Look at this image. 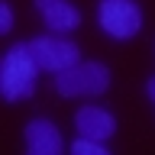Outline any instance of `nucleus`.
Listing matches in <instances>:
<instances>
[{
    "mask_svg": "<svg viewBox=\"0 0 155 155\" xmlns=\"http://www.w3.org/2000/svg\"><path fill=\"white\" fill-rule=\"evenodd\" d=\"M39 71L36 58L29 52V42H16L13 48L3 52V65H0V97L7 104H19L26 97L36 94L39 84Z\"/></svg>",
    "mask_w": 155,
    "mask_h": 155,
    "instance_id": "1",
    "label": "nucleus"
},
{
    "mask_svg": "<svg viewBox=\"0 0 155 155\" xmlns=\"http://www.w3.org/2000/svg\"><path fill=\"white\" fill-rule=\"evenodd\" d=\"M110 87V68L104 61H74L55 74V91L61 97H97Z\"/></svg>",
    "mask_w": 155,
    "mask_h": 155,
    "instance_id": "2",
    "label": "nucleus"
},
{
    "mask_svg": "<svg viewBox=\"0 0 155 155\" xmlns=\"http://www.w3.org/2000/svg\"><path fill=\"white\" fill-rule=\"evenodd\" d=\"M97 26L104 36L126 42L142 29V7L136 0H97Z\"/></svg>",
    "mask_w": 155,
    "mask_h": 155,
    "instance_id": "3",
    "label": "nucleus"
},
{
    "mask_svg": "<svg viewBox=\"0 0 155 155\" xmlns=\"http://www.w3.org/2000/svg\"><path fill=\"white\" fill-rule=\"evenodd\" d=\"M29 52L36 58V65L42 71H52V74H58V71L71 68L74 61H81V48L61 32H45V36L29 39Z\"/></svg>",
    "mask_w": 155,
    "mask_h": 155,
    "instance_id": "4",
    "label": "nucleus"
},
{
    "mask_svg": "<svg viewBox=\"0 0 155 155\" xmlns=\"http://www.w3.org/2000/svg\"><path fill=\"white\" fill-rule=\"evenodd\" d=\"M23 142H26V152H32V155H58V152H65L61 129L52 120H45V116H36V120L26 123Z\"/></svg>",
    "mask_w": 155,
    "mask_h": 155,
    "instance_id": "5",
    "label": "nucleus"
},
{
    "mask_svg": "<svg viewBox=\"0 0 155 155\" xmlns=\"http://www.w3.org/2000/svg\"><path fill=\"white\" fill-rule=\"evenodd\" d=\"M32 7H36L39 19L45 23L48 32L68 36V32H74L81 26V13H78V7L71 0H32Z\"/></svg>",
    "mask_w": 155,
    "mask_h": 155,
    "instance_id": "6",
    "label": "nucleus"
},
{
    "mask_svg": "<svg viewBox=\"0 0 155 155\" xmlns=\"http://www.w3.org/2000/svg\"><path fill=\"white\" fill-rule=\"evenodd\" d=\"M74 133L107 142L116 133V116L97 104H84V107H78V113H74Z\"/></svg>",
    "mask_w": 155,
    "mask_h": 155,
    "instance_id": "7",
    "label": "nucleus"
},
{
    "mask_svg": "<svg viewBox=\"0 0 155 155\" xmlns=\"http://www.w3.org/2000/svg\"><path fill=\"white\" fill-rule=\"evenodd\" d=\"M71 152H74V155H110V149H107V142H100V139L74 136V142H71Z\"/></svg>",
    "mask_w": 155,
    "mask_h": 155,
    "instance_id": "8",
    "label": "nucleus"
},
{
    "mask_svg": "<svg viewBox=\"0 0 155 155\" xmlns=\"http://www.w3.org/2000/svg\"><path fill=\"white\" fill-rule=\"evenodd\" d=\"M13 23H16V13H13V7H10L7 0H0V36H7L10 29H13Z\"/></svg>",
    "mask_w": 155,
    "mask_h": 155,
    "instance_id": "9",
    "label": "nucleus"
},
{
    "mask_svg": "<svg viewBox=\"0 0 155 155\" xmlns=\"http://www.w3.org/2000/svg\"><path fill=\"white\" fill-rule=\"evenodd\" d=\"M145 94H149V100H152V107H155V74L145 81Z\"/></svg>",
    "mask_w": 155,
    "mask_h": 155,
    "instance_id": "10",
    "label": "nucleus"
},
{
    "mask_svg": "<svg viewBox=\"0 0 155 155\" xmlns=\"http://www.w3.org/2000/svg\"><path fill=\"white\" fill-rule=\"evenodd\" d=\"M0 65H3V55H0Z\"/></svg>",
    "mask_w": 155,
    "mask_h": 155,
    "instance_id": "11",
    "label": "nucleus"
}]
</instances>
